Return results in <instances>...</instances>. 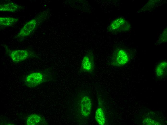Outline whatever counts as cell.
<instances>
[{
    "label": "cell",
    "instance_id": "cell-1",
    "mask_svg": "<svg viewBox=\"0 0 167 125\" xmlns=\"http://www.w3.org/2000/svg\"><path fill=\"white\" fill-rule=\"evenodd\" d=\"M129 59L127 53L124 50L120 49L118 51L113 57L111 64L114 66H123L128 62Z\"/></svg>",
    "mask_w": 167,
    "mask_h": 125
},
{
    "label": "cell",
    "instance_id": "cell-2",
    "mask_svg": "<svg viewBox=\"0 0 167 125\" xmlns=\"http://www.w3.org/2000/svg\"><path fill=\"white\" fill-rule=\"evenodd\" d=\"M43 76L39 72H34L29 74L26 77L25 82L29 87H34L37 86L43 82Z\"/></svg>",
    "mask_w": 167,
    "mask_h": 125
},
{
    "label": "cell",
    "instance_id": "cell-3",
    "mask_svg": "<svg viewBox=\"0 0 167 125\" xmlns=\"http://www.w3.org/2000/svg\"><path fill=\"white\" fill-rule=\"evenodd\" d=\"M94 56L92 54H85L82 59L81 64V68L84 71H92L94 68Z\"/></svg>",
    "mask_w": 167,
    "mask_h": 125
},
{
    "label": "cell",
    "instance_id": "cell-4",
    "mask_svg": "<svg viewBox=\"0 0 167 125\" xmlns=\"http://www.w3.org/2000/svg\"><path fill=\"white\" fill-rule=\"evenodd\" d=\"M37 21L36 19H33L29 21L20 31L18 37L22 38L29 35L35 29Z\"/></svg>",
    "mask_w": 167,
    "mask_h": 125
},
{
    "label": "cell",
    "instance_id": "cell-5",
    "mask_svg": "<svg viewBox=\"0 0 167 125\" xmlns=\"http://www.w3.org/2000/svg\"><path fill=\"white\" fill-rule=\"evenodd\" d=\"M92 107V103L90 98L88 97H84L80 103V111L84 116H88L89 114Z\"/></svg>",
    "mask_w": 167,
    "mask_h": 125
},
{
    "label": "cell",
    "instance_id": "cell-6",
    "mask_svg": "<svg viewBox=\"0 0 167 125\" xmlns=\"http://www.w3.org/2000/svg\"><path fill=\"white\" fill-rule=\"evenodd\" d=\"M29 55L28 51L26 50H14L10 54L12 61L15 62H20L25 60Z\"/></svg>",
    "mask_w": 167,
    "mask_h": 125
},
{
    "label": "cell",
    "instance_id": "cell-7",
    "mask_svg": "<svg viewBox=\"0 0 167 125\" xmlns=\"http://www.w3.org/2000/svg\"><path fill=\"white\" fill-rule=\"evenodd\" d=\"M18 5L12 3L1 4L0 6V10L2 11L14 12L20 8Z\"/></svg>",
    "mask_w": 167,
    "mask_h": 125
},
{
    "label": "cell",
    "instance_id": "cell-8",
    "mask_svg": "<svg viewBox=\"0 0 167 125\" xmlns=\"http://www.w3.org/2000/svg\"><path fill=\"white\" fill-rule=\"evenodd\" d=\"M18 19L10 17H0V25L2 27L11 26L17 22Z\"/></svg>",
    "mask_w": 167,
    "mask_h": 125
},
{
    "label": "cell",
    "instance_id": "cell-9",
    "mask_svg": "<svg viewBox=\"0 0 167 125\" xmlns=\"http://www.w3.org/2000/svg\"><path fill=\"white\" fill-rule=\"evenodd\" d=\"M126 21L122 18H119L115 20L111 24L110 28L113 30H119L122 27H127Z\"/></svg>",
    "mask_w": 167,
    "mask_h": 125
},
{
    "label": "cell",
    "instance_id": "cell-10",
    "mask_svg": "<svg viewBox=\"0 0 167 125\" xmlns=\"http://www.w3.org/2000/svg\"><path fill=\"white\" fill-rule=\"evenodd\" d=\"M95 118L98 123L100 125H103L105 123L104 114L101 108H99L95 112Z\"/></svg>",
    "mask_w": 167,
    "mask_h": 125
},
{
    "label": "cell",
    "instance_id": "cell-11",
    "mask_svg": "<svg viewBox=\"0 0 167 125\" xmlns=\"http://www.w3.org/2000/svg\"><path fill=\"white\" fill-rule=\"evenodd\" d=\"M167 62L166 61L161 62L157 66L156 72L158 76L162 77L164 76L167 71Z\"/></svg>",
    "mask_w": 167,
    "mask_h": 125
},
{
    "label": "cell",
    "instance_id": "cell-12",
    "mask_svg": "<svg viewBox=\"0 0 167 125\" xmlns=\"http://www.w3.org/2000/svg\"><path fill=\"white\" fill-rule=\"evenodd\" d=\"M41 118L38 115L32 114L29 116L27 120V125H37L40 122Z\"/></svg>",
    "mask_w": 167,
    "mask_h": 125
}]
</instances>
